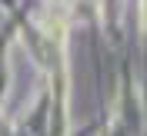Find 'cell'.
Wrapping results in <instances>:
<instances>
[{"label": "cell", "mask_w": 147, "mask_h": 136, "mask_svg": "<svg viewBox=\"0 0 147 136\" xmlns=\"http://www.w3.org/2000/svg\"><path fill=\"white\" fill-rule=\"evenodd\" d=\"M144 27H147V0H144Z\"/></svg>", "instance_id": "1"}]
</instances>
